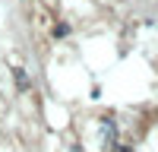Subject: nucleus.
Segmentation results:
<instances>
[{"mask_svg": "<svg viewBox=\"0 0 158 152\" xmlns=\"http://www.w3.org/2000/svg\"><path fill=\"white\" fill-rule=\"evenodd\" d=\"M16 86L19 89H29V76H25V70H16Z\"/></svg>", "mask_w": 158, "mask_h": 152, "instance_id": "nucleus-1", "label": "nucleus"}]
</instances>
